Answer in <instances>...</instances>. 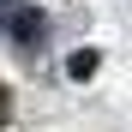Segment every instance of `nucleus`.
<instances>
[{"label": "nucleus", "mask_w": 132, "mask_h": 132, "mask_svg": "<svg viewBox=\"0 0 132 132\" xmlns=\"http://www.w3.org/2000/svg\"><path fill=\"white\" fill-rule=\"evenodd\" d=\"M96 60H102L96 48H78L72 60H66V72H72V78H90V72H96Z\"/></svg>", "instance_id": "obj_1"}]
</instances>
